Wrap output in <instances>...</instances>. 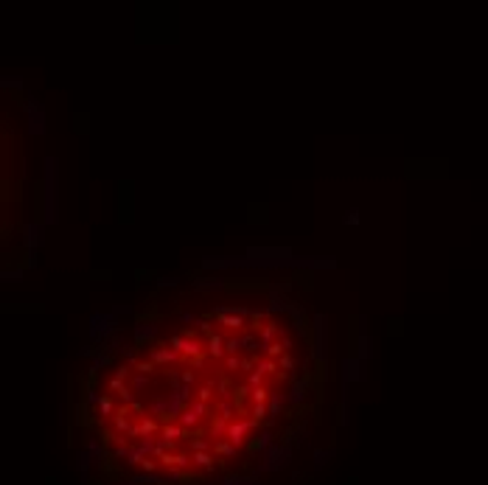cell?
<instances>
[{
	"label": "cell",
	"instance_id": "obj_1",
	"mask_svg": "<svg viewBox=\"0 0 488 485\" xmlns=\"http://www.w3.org/2000/svg\"><path fill=\"white\" fill-rule=\"evenodd\" d=\"M169 342H171V348L177 350V354H183V356H191V359L202 356V345H199L197 340H188V336H183V334H174Z\"/></svg>",
	"mask_w": 488,
	"mask_h": 485
},
{
	"label": "cell",
	"instance_id": "obj_2",
	"mask_svg": "<svg viewBox=\"0 0 488 485\" xmlns=\"http://www.w3.org/2000/svg\"><path fill=\"white\" fill-rule=\"evenodd\" d=\"M155 326H152V322H146V326H143V322H138V328H135V345H132V348H138V350H141V348H152V345H155Z\"/></svg>",
	"mask_w": 488,
	"mask_h": 485
},
{
	"label": "cell",
	"instance_id": "obj_3",
	"mask_svg": "<svg viewBox=\"0 0 488 485\" xmlns=\"http://www.w3.org/2000/svg\"><path fill=\"white\" fill-rule=\"evenodd\" d=\"M149 359H152L155 364H166V368H169V364H174V362L180 359V354H177V350L163 348V345H157V342H155L152 348H149Z\"/></svg>",
	"mask_w": 488,
	"mask_h": 485
},
{
	"label": "cell",
	"instance_id": "obj_4",
	"mask_svg": "<svg viewBox=\"0 0 488 485\" xmlns=\"http://www.w3.org/2000/svg\"><path fill=\"white\" fill-rule=\"evenodd\" d=\"M311 384L306 382V378H292V390H289V401L292 404H300V401L309 396Z\"/></svg>",
	"mask_w": 488,
	"mask_h": 485
},
{
	"label": "cell",
	"instance_id": "obj_5",
	"mask_svg": "<svg viewBox=\"0 0 488 485\" xmlns=\"http://www.w3.org/2000/svg\"><path fill=\"white\" fill-rule=\"evenodd\" d=\"M205 350H208V354H211V356H213V359H219V356H225V350H227V348H225V340H222V336H219V334H213V336H208V348H205Z\"/></svg>",
	"mask_w": 488,
	"mask_h": 485
},
{
	"label": "cell",
	"instance_id": "obj_6",
	"mask_svg": "<svg viewBox=\"0 0 488 485\" xmlns=\"http://www.w3.org/2000/svg\"><path fill=\"white\" fill-rule=\"evenodd\" d=\"M278 334H281V326H278V322H267V326L261 328V334H258V340H261V345L267 348V345H272V340H275Z\"/></svg>",
	"mask_w": 488,
	"mask_h": 485
},
{
	"label": "cell",
	"instance_id": "obj_7",
	"mask_svg": "<svg viewBox=\"0 0 488 485\" xmlns=\"http://www.w3.org/2000/svg\"><path fill=\"white\" fill-rule=\"evenodd\" d=\"M286 401H289V398H286V396H278V392H272V396H269V401H267V410H269V415H278V412H281V410H283V404H286Z\"/></svg>",
	"mask_w": 488,
	"mask_h": 485
},
{
	"label": "cell",
	"instance_id": "obj_8",
	"mask_svg": "<svg viewBox=\"0 0 488 485\" xmlns=\"http://www.w3.org/2000/svg\"><path fill=\"white\" fill-rule=\"evenodd\" d=\"M295 356H292V354H283V356L281 359H278V368H281V370L283 373H286V376H289V378H295V376H292V370H295Z\"/></svg>",
	"mask_w": 488,
	"mask_h": 485
},
{
	"label": "cell",
	"instance_id": "obj_9",
	"mask_svg": "<svg viewBox=\"0 0 488 485\" xmlns=\"http://www.w3.org/2000/svg\"><path fill=\"white\" fill-rule=\"evenodd\" d=\"M359 368H362V362L356 356L348 359V362H345V382H348V378H359Z\"/></svg>",
	"mask_w": 488,
	"mask_h": 485
},
{
	"label": "cell",
	"instance_id": "obj_10",
	"mask_svg": "<svg viewBox=\"0 0 488 485\" xmlns=\"http://www.w3.org/2000/svg\"><path fill=\"white\" fill-rule=\"evenodd\" d=\"M250 401H253V404H267V401H269L267 387H253V392H250Z\"/></svg>",
	"mask_w": 488,
	"mask_h": 485
},
{
	"label": "cell",
	"instance_id": "obj_11",
	"mask_svg": "<svg viewBox=\"0 0 488 485\" xmlns=\"http://www.w3.org/2000/svg\"><path fill=\"white\" fill-rule=\"evenodd\" d=\"M180 424H183V426H197V424H199V415L194 412L191 407H185V412L180 415Z\"/></svg>",
	"mask_w": 488,
	"mask_h": 485
},
{
	"label": "cell",
	"instance_id": "obj_12",
	"mask_svg": "<svg viewBox=\"0 0 488 485\" xmlns=\"http://www.w3.org/2000/svg\"><path fill=\"white\" fill-rule=\"evenodd\" d=\"M96 407H99V412H101V415H113V412H118V410L113 407V401L107 398V396H101V398L96 401Z\"/></svg>",
	"mask_w": 488,
	"mask_h": 485
},
{
	"label": "cell",
	"instance_id": "obj_13",
	"mask_svg": "<svg viewBox=\"0 0 488 485\" xmlns=\"http://www.w3.org/2000/svg\"><path fill=\"white\" fill-rule=\"evenodd\" d=\"M250 412H253V424H258V421H264V418L269 415V410H267V404H253Z\"/></svg>",
	"mask_w": 488,
	"mask_h": 485
},
{
	"label": "cell",
	"instance_id": "obj_14",
	"mask_svg": "<svg viewBox=\"0 0 488 485\" xmlns=\"http://www.w3.org/2000/svg\"><path fill=\"white\" fill-rule=\"evenodd\" d=\"M255 370H261L264 376H269V373H275V370H278V364L267 356V359H261V362H258V368H255Z\"/></svg>",
	"mask_w": 488,
	"mask_h": 485
},
{
	"label": "cell",
	"instance_id": "obj_15",
	"mask_svg": "<svg viewBox=\"0 0 488 485\" xmlns=\"http://www.w3.org/2000/svg\"><path fill=\"white\" fill-rule=\"evenodd\" d=\"M155 368H157V364L152 362V359H141V362L135 364V370H138V373H143V376H149V373L155 370Z\"/></svg>",
	"mask_w": 488,
	"mask_h": 485
},
{
	"label": "cell",
	"instance_id": "obj_16",
	"mask_svg": "<svg viewBox=\"0 0 488 485\" xmlns=\"http://www.w3.org/2000/svg\"><path fill=\"white\" fill-rule=\"evenodd\" d=\"M225 370H227V373L241 370V359H239V356H227V359H225Z\"/></svg>",
	"mask_w": 488,
	"mask_h": 485
},
{
	"label": "cell",
	"instance_id": "obj_17",
	"mask_svg": "<svg viewBox=\"0 0 488 485\" xmlns=\"http://www.w3.org/2000/svg\"><path fill=\"white\" fill-rule=\"evenodd\" d=\"M194 463L202 466V468H211L213 460H211V454H205V452H197V454H194Z\"/></svg>",
	"mask_w": 488,
	"mask_h": 485
},
{
	"label": "cell",
	"instance_id": "obj_18",
	"mask_svg": "<svg viewBox=\"0 0 488 485\" xmlns=\"http://www.w3.org/2000/svg\"><path fill=\"white\" fill-rule=\"evenodd\" d=\"M261 382H264V373H261V370H253V373L247 376V384H250V387H261Z\"/></svg>",
	"mask_w": 488,
	"mask_h": 485
},
{
	"label": "cell",
	"instance_id": "obj_19",
	"mask_svg": "<svg viewBox=\"0 0 488 485\" xmlns=\"http://www.w3.org/2000/svg\"><path fill=\"white\" fill-rule=\"evenodd\" d=\"M197 396H199V401H205V404H208V401H211V396H213V387L211 384H202L197 390Z\"/></svg>",
	"mask_w": 488,
	"mask_h": 485
},
{
	"label": "cell",
	"instance_id": "obj_20",
	"mask_svg": "<svg viewBox=\"0 0 488 485\" xmlns=\"http://www.w3.org/2000/svg\"><path fill=\"white\" fill-rule=\"evenodd\" d=\"M180 378H183V384H185V387H194V382H197L194 370H183V373H180Z\"/></svg>",
	"mask_w": 488,
	"mask_h": 485
},
{
	"label": "cell",
	"instance_id": "obj_21",
	"mask_svg": "<svg viewBox=\"0 0 488 485\" xmlns=\"http://www.w3.org/2000/svg\"><path fill=\"white\" fill-rule=\"evenodd\" d=\"M132 384H135V390H143V387L149 384V376H143V373H138V376H135V382H132Z\"/></svg>",
	"mask_w": 488,
	"mask_h": 485
},
{
	"label": "cell",
	"instance_id": "obj_22",
	"mask_svg": "<svg viewBox=\"0 0 488 485\" xmlns=\"http://www.w3.org/2000/svg\"><path fill=\"white\" fill-rule=\"evenodd\" d=\"M199 331H202V334H208V336H213V326H211L208 320H202V322H199Z\"/></svg>",
	"mask_w": 488,
	"mask_h": 485
},
{
	"label": "cell",
	"instance_id": "obj_23",
	"mask_svg": "<svg viewBox=\"0 0 488 485\" xmlns=\"http://www.w3.org/2000/svg\"><path fill=\"white\" fill-rule=\"evenodd\" d=\"M202 364H205V354L197 356V359H191V368H202Z\"/></svg>",
	"mask_w": 488,
	"mask_h": 485
}]
</instances>
